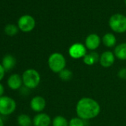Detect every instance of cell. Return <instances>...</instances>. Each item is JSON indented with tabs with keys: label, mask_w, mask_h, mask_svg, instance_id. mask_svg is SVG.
I'll return each instance as SVG.
<instances>
[{
	"label": "cell",
	"mask_w": 126,
	"mask_h": 126,
	"mask_svg": "<svg viewBox=\"0 0 126 126\" xmlns=\"http://www.w3.org/2000/svg\"><path fill=\"white\" fill-rule=\"evenodd\" d=\"M101 111L99 102L90 97L80 99L76 105V113L79 118L83 120H89L96 118Z\"/></svg>",
	"instance_id": "cell-1"
},
{
	"label": "cell",
	"mask_w": 126,
	"mask_h": 126,
	"mask_svg": "<svg viewBox=\"0 0 126 126\" xmlns=\"http://www.w3.org/2000/svg\"><path fill=\"white\" fill-rule=\"evenodd\" d=\"M47 65L51 71L55 74H59L65 68V57L61 53L54 52L49 56L47 59Z\"/></svg>",
	"instance_id": "cell-2"
},
{
	"label": "cell",
	"mask_w": 126,
	"mask_h": 126,
	"mask_svg": "<svg viewBox=\"0 0 126 126\" xmlns=\"http://www.w3.org/2000/svg\"><path fill=\"white\" fill-rule=\"evenodd\" d=\"M23 85L28 89H34L39 85L41 82V76L39 73L33 68L25 70L22 75Z\"/></svg>",
	"instance_id": "cell-3"
},
{
	"label": "cell",
	"mask_w": 126,
	"mask_h": 126,
	"mask_svg": "<svg viewBox=\"0 0 126 126\" xmlns=\"http://www.w3.org/2000/svg\"><path fill=\"white\" fill-rule=\"evenodd\" d=\"M108 25L113 32L123 33L126 31V16L121 14H113L109 19Z\"/></svg>",
	"instance_id": "cell-4"
},
{
	"label": "cell",
	"mask_w": 126,
	"mask_h": 126,
	"mask_svg": "<svg viewBox=\"0 0 126 126\" xmlns=\"http://www.w3.org/2000/svg\"><path fill=\"white\" fill-rule=\"evenodd\" d=\"M16 109V101L8 96H3L0 97V114L3 116H8L12 114Z\"/></svg>",
	"instance_id": "cell-5"
},
{
	"label": "cell",
	"mask_w": 126,
	"mask_h": 126,
	"mask_svg": "<svg viewBox=\"0 0 126 126\" xmlns=\"http://www.w3.org/2000/svg\"><path fill=\"white\" fill-rule=\"evenodd\" d=\"M17 26L19 29L24 33L31 32L34 29L36 26L35 19L32 16L28 14L23 15L18 19Z\"/></svg>",
	"instance_id": "cell-6"
},
{
	"label": "cell",
	"mask_w": 126,
	"mask_h": 126,
	"mask_svg": "<svg viewBox=\"0 0 126 126\" xmlns=\"http://www.w3.org/2000/svg\"><path fill=\"white\" fill-rule=\"evenodd\" d=\"M68 53L73 59H83V57L87 54V48L82 43H74L69 47Z\"/></svg>",
	"instance_id": "cell-7"
},
{
	"label": "cell",
	"mask_w": 126,
	"mask_h": 126,
	"mask_svg": "<svg viewBox=\"0 0 126 126\" xmlns=\"http://www.w3.org/2000/svg\"><path fill=\"white\" fill-rule=\"evenodd\" d=\"M115 55L112 51L106 50L104 51L99 57V64L103 68H110L111 67L115 62Z\"/></svg>",
	"instance_id": "cell-8"
},
{
	"label": "cell",
	"mask_w": 126,
	"mask_h": 126,
	"mask_svg": "<svg viewBox=\"0 0 126 126\" xmlns=\"http://www.w3.org/2000/svg\"><path fill=\"white\" fill-rule=\"evenodd\" d=\"M30 107L32 110L36 113H42L46 107V100L42 96H35L30 102Z\"/></svg>",
	"instance_id": "cell-9"
},
{
	"label": "cell",
	"mask_w": 126,
	"mask_h": 126,
	"mask_svg": "<svg viewBox=\"0 0 126 126\" xmlns=\"http://www.w3.org/2000/svg\"><path fill=\"white\" fill-rule=\"evenodd\" d=\"M100 43H101L100 37L96 33H91L85 39V46L86 47L87 49L91 51H94L99 47Z\"/></svg>",
	"instance_id": "cell-10"
},
{
	"label": "cell",
	"mask_w": 126,
	"mask_h": 126,
	"mask_svg": "<svg viewBox=\"0 0 126 126\" xmlns=\"http://www.w3.org/2000/svg\"><path fill=\"white\" fill-rule=\"evenodd\" d=\"M7 85L8 88L13 91L19 90L23 85L22 77L18 74H11L7 79Z\"/></svg>",
	"instance_id": "cell-11"
},
{
	"label": "cell",
	"mask_w": 126,
	"mask_h": 126,
	"mask_svg": "<svg viewBox=\"0 0 126 126\" xmlns=\"http://www.w3.org/2000/svg\"><path fill=\"white\" fill-rule=\"evenodd\" d=\"M52 119L50 116L45 113H39L33 119V126H50Z\"/></svg>",
	"instance_id": "cell-12"
},
{
	"label": "cell",
	"mask_w": 126,
	"mask_h": 126,
	"mask_svg": "<svg viewBox=\"0 0 126 126\" xmlns=\"http://www.w3.org/2000/svg\"><path fill=\"white\" fill-rule=\"evenodd\" d=\"M1 64L6 71H11L16 64V59L11 54H6L3 56Z\"/></svg>",
	"instance_id": "cell-13"
},
{
	"label": "cell",
	"mask_w": 126,
	"mask_h": 126,
	"mask_svg": "<svg viewBox=\"0 0 126 126\" xmlns=\"http://www.w3.org/2000/svg\"><path fill=\"white\" fill-rule=\"evenodd\" d=\"M99 57L100 56L98 54V53L95 51H91L90 53H87L83 57L82 59H83V62L86 65L91 66L99 61Z\"/></svg>",
	"instance_id": "cell-14"
},
{
	"label": "cell",
	"mask_w": 126,
	"mask_h": 126,
	"mask_svg": "<svg viewBox=\"0 0 126 126\" xmlns=\"http://www.w3.org/2000/svg\"><path fill=\"white\" fill-rule=\"evenodd\" d=\"M115 57L119 60H126V42H122L116 45L113 52Z\"/></svg>",
	"instance_id": "cell-15"
},
{
	"label": "cell",
	"mask_w": 126,
	"mask_h": 126,
	"mask_svg": "<svg viewBox=\"0 0 126 126\" xmlns=\"http://www.w3.org/2000/svg\"><path fill=\"white\" fill-rule=\"evenodd\" d=\"M102 42L105 47H113L116 44V38L113 33H107L103 36L102 39Z\"/></svg>",
	"instance_id": "cell-16"
},
{
	"label": "cell",
	"mask_w": 126,
	"mask_h": 126,
	"mask_svg": "<svg viewBox=\"0 0 126 126\" xmlns=\"http://www.w3.org/2000/svg\"><path fill=\"white\" fill-rule=\"evenodd\" d=\"M17 123L19 126H31L33 125V119L28 114L21 113L17 117Z\"/></svg>",
	"instance_id": "cell-17"
},
{
	"label": "cell",
	"mask_w": 126,
	"mask_h": 126,
	"mask_svg": "<svg viewBox=\"0 0 126 126\" xmlns=\"http://www.w3.org/2000/svg\"><path fill=\"white\" fill-rule=\"evenodd\" d=\"M52 126H69V122L62 116H56L52 119Z\"/></svg>",
	"instance_id": "cell-18"
},
{
	"label": "cell",
	"mask_w": 126,
	"mask_h": 126,
	"mask_svg": "<svg viewBox=\"0 0 126 126\" xmlns=\"http://www.w3.org/2000/svg\"><path fill=\"white\" fill-rule=\"evenodd\" d=\"M19 29L18 26L14 24H8L5 25V27L4 28V31H5V34L9 36H14L16 35L19 32Z\"/></svg>",
	"instance_id": "cell-19"
},
{
	"label": "cell",
	"mask_w": 126,
	"mask_h": 126,
	"mask_svg": "<svg viewBox=\"0 0 126 126\" xmlns=\"http://www.w3.org/2000/svg\"><path fill=\"white\" fill-rule=\"evenodd\" d=\"M60 79L63 81H69L72 79L73 77V73L71 70L68 68H65L64 70H62L60 73L58 74Z\"/></svg>",
	"instance_id": "cell-20"
},
{
	"label": "cell",
	"mask_w": 126,
	"mask_h": 126,
	"mask_svg": "<svg viewBox=\"0 0 126 126\" xmlns=\"http://www.w3.org/2000/svg\"><path fill=\"white\" fill-rule=\"evenodd\" d=\"M85 120L79 118L78 116L71 119L69 121V126H85Z\"/></svg>",
	"instance_id": "cell-21"
},
{
	"label": "cell",
	"mask_w": 126,
	"mask_h": 126,
	"mask_svg": "<svg viewBox=\"0 0 126 126\" xmlns=\"http://www.w3.org/2000/svg\"><path fill=\"white\" fill-rule=\"evenodd\" d=\"M117 76L122 79H126V68H124L120 69L117 73Z\"/></svg>",
	"instance_id": "cell-22"
},
{
	"label": "cell",
	"mask_w": 126,
	"mask_h": 126,
	"mask_svg": "<svg viewBox=\"0 0 126 126\" xmlns=\"http://www.w3.org/2000/svg\"><path fill=\"white\" fill-rule=\"evenodd\" d=\"M5 72H6V71L5 70V68H3L1 63H0V81H2L3 79V78L5 77Z\"/></svg>",
	"instance_id": "cell-23"
},
{
	"label": "cell",
	"mask_w": 126,
	"mask_h": 126,
	"mask_svg": "<svg viewBox=\"0 0 126 126\" xmlns=\"http://www.w3.org/2000/svg\"><path fill=\"white\" fill-rule=\"evenodd\" d=\"M4 93H5V87L1 82H0V97L4 96Z\"/></svg>",
	"instance_id": "cell-24"
},
{
	"label": "cell",
	"mask_w": 126,
	"mask_h": 126,
	"mask_svg": "<svg viewBox=\"0 0 126 126\" xmlns=\"http://www.w3.org/2000/svg\"><path fill=\"white\" fill-rule=\"evenodd\" d=\"M0 126H5L4 121H3V119L1 117H0Z\"/></svg>",
	"instance_id": "cell-25"
},
{
	"label": "cell",
	"mask_w": 126,
	"mask_h": 126,
	"mask_svg": "<svg viewBox=\"0 0 126 126\" xmlns=\"http://www.w3.org/2000/svg\"><path fill=\"white\" fill-rule=\"evenodd\" d=\"M125 5H126V0H125Z\"/></svg>",
	"instance_id": "cell-26"
}]
</instances>
